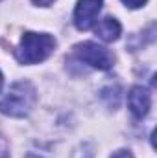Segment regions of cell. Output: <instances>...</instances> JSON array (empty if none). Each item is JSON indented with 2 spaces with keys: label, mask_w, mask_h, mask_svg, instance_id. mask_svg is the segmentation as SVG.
Masks as SVG:
<instances>
[{
  "label": "cell",
  "mask_w": 157,
  "mask_h": 158,
  "mask_svg": "<svg viewBox=\"0 0 157 158\" xmlns=\"http://www.w3.org/2000/svg\"><path fill=\"white\" fill-rule=\"evenodd\" d=\"M76 55L83 63L96 70H109L113 66V55L96 42H81L76 46Z\"/></svg>",
  "instance_id": "3"
},
{
  "label": "cell",
  "mask_w": 157,
  "mask_h": 158,
  "mask_svg": "<svg viewBox=\"0 0 157 158\" xmlns=\"http://www.w3.org/2000/svg\"><path fill=\"white\" fill-rule=\"evenodd\" d=\"M111 158H133V155H131L129 151H124V149H122V151H117Z\"/></svg>",
  "instance_id": "8"
},
{
  "label": "cell",
  "mask_w": 157,
  "mask_h": 158,
  "mask_svg": "<svg viewBox=\"0 0 157 158\" xmlns=\"http://www.w3.org/2000/svg\"><path fill=\"white\" fill-rule=\"evenodd\" d=\"M37 101V90L30 81H17L11 85L6 98L0 101V112L11 118H24L32 112Z\"/></svg>",
  "instance_id": "1"
},
{
  "label": "cell",
  "mask_w": 157,
  "mask_h": 158,
  "mask_svg": "<svg viewBox=\"0 0 157 158\" xmlns=\"http://www.w3.org/2000/svg\"><path fill=\"white\" fill-rule=\"evenodd\" d=\"M32 2H34L35 6H41V7H48V6L54 4L56 0H32Z\"/></svg>",
  "instance_id": "9"
},
{
  "label": "cell",
  "mask_w": 157,
  "mask_h": 158,
  "mask_svg": "<svg viewBox=\"0 0 157 158\" xmlns=\"http://www.w3.org/2000/svg\"><path fill=\"white\" fill-rule=\"evenodd\" d=\"M152 105V96L146 88L142 86H133L128 94V107L135 118H144L150 110Z\"/></svg>",
  "instance_id": "5"
},
{
  "label": "cell",
  "mask_w": 157,
  "mask_h": 158,
  "mask_svg": "<svg viewBox=\"0 0 157 158\" xmlns=\"http://www.w3.org/2000/svg\"><path fill=\"white\" fill-rule=\"evenodd\" d=\"M128 7H131V9H137V7H142L148 0H122Z\"/></svg>",
  "instance_id": "7"
},
{
  "label": "cell",
  "mask_w": 157,
  "mask_h": 158,
  "mask_svg": "<svg viewBox=\"0 0 157 158\" xmlns=\"http://www.w3.org/2000/svg\"><path fill=\"white\" fill-rule=\"evenodd\" d=\"M104 0H78L74 9V24L78 30H91L102 11Z\"/></svg>",
  "instance_id": "4"
},
{
  "label": "cell",
  "mask_w": 157,
  "mask_h": 158,
  "mask_svg": "<svg viewBox=\"0 0 157 158\" xmlns=\"http://www.w3.org/2000/svg\"><path fill=\"white\" fill-rule=\"evenodd\" d=\"M120 33H122V26H120V22H118L117 19H113V17L102 19L98 22V26H96V35L102 40H105V42L117 40L120 37Z\"/></svg>",
  "instance_id": "6"
},
{
  "label": "cell",
  "mask_w": 157,
  "mask_h": 158,
  "mask_svg": "<svg viewBox=\"0 0 157 158\" xmlns=\"http://www.w3.org/2000/svg\"><path fill=\"white\" fill-rule=\"evenodd\" d=\"M85 158H92V155H91V153H89V155H87V156H85Z\"/></svg>",
  "instance_id": "11"
},
{
  "label": "cell",
  "mask_w": 157,
  "mask_h": 158,
  "mask_svg": "<svg viewBox=\"0 0 157 158\" xmlns=\"http://www.w3.org/2000/svg\"><path fill=\"white\" fill-rule=\"evenodd\" d=\"M2 86H4V76H2V72H0V90H2Z\"/></svg>",
  "instance_id": "10"
},
{
  "label": "cell",
  "mask_w": 157,
  "mask_h": 158,
  "mask_svg": "<svg viewBox=\"0 0 157 158\" xmlns=\"http://www.w3.org/2000/svg\"><path fill=\"white\" fill-rule=\"evenodd\" d=\"M56 48V39L48 33H35V31H26L17 50V57L22 64H35L50 57V53Z\"/></svg>",
  "instance_id": "2"
}]
</instances>
